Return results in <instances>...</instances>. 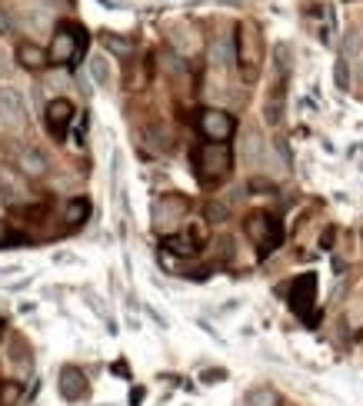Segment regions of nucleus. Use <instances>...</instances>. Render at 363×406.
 I'll list each match as a JSON object with an SVG mask.
<instances>
[{"mask_svg":"<svg viewBox=\"0 0 363 406\" xmlns=\"http://www.w3.org/2000/svg\"><path fill=\"white\" fill-rule=\"evenodd\" d=\"M230 166H233V153H230L227 143H200L194 150V173L203 187H217L220 180L230 177Z\"/></svg>","mask_w":363,"mask_h":406,"instance_id":"obj_1","label":"nucleus"},{"mask_svg":"<svg viewBox=\"0 0 363 406\" xmlns=\"http://www.w3.org/2000/svg\"><path fill=\"white\" fill-rule=\"evenodd\" d=\"M84 47H87V31L77 27V24H61L54 33V44H50V61L74 67L84 54Z\"/></svg>","mask_w":363,"mask_h":406,"instance_id":"obj_2","label":"nucleus"},{"mask_svg":"<svg viewBox=\"0 0 363 406\" xmlns=\"http://www.w3.org/2000/svg\"><path fill=\"white\" fill-rule=\"evenodd\" d=\"M243 230H247V237L260 247V256H267L270 250H277L280 240H284V226H280V220L270 217V213H260V210L247 217Z\"/></svg>","mask_w":363,"mask_h":406,"instance_id":"obj_3","label":"nucleus"},{"mask_svg":"<svg viewBox=\"0 0 363 406\" xmlns=\"http://www.w3.org/2000/svg\"><path fill=\"white\" fill-rule=\"evenodd\" d=\"M237 61H240L243 80H257L260 74V31L254 24H240L237 31Z\"/></svg>","mask_w":363,"mask_h":406,"instance_id":"obj_4","label":"nucleus"},{"mask_svg":"<svg viewBox=\"0 0 363 406\" xmlns=\"http://www.w3.org/2000/svg\"><path fill=\"white\" fill-rule=\"evenodd\" d=\"M233 130H237V120L230 117L227 110H203L200 114V134L207 136V140H213V143H227L230 136H233Z\"/></svg>","mask_w":363,"mask_h":406,"instance_id":"obj_5","label":"nucleus"},{"mask_svg":"<svg viewBox=\"0 0 363 406\" xmlns=\"http://www.w3.org/2000/svg\"><path fill=\"white\" fill-rule=\"evenodd\" d=\"M44 123H47V134L61 143L63 136H67V130H70V123H74V104L67 97L50 100L47 104V114H44Z\"/></svg>","mask_w":363,"mask_h":406,"instance_id":"obj_6","label":"nucleus"},{"mask_svg":"<svg viewBox=\"0 0 363 406\" xmlns=\"http://www.w3.org/2000/svg\"><path fill=\"white\" fill-rule=\"evenodd\" d=\"M0 117H3V127L14 130V134H20L27 127V104H24V97L14 87L0 91Z\"/></svg>","mask_w":363,"mask_h":406,"instance_id":"obj_7","label":"nucleus"},{"mask_svg":"<svg viewBox=\"0 0 363 406\" xmlns=\"http://www.w3.org/2000/svg\"><path fill=\"white\" fill-rule=\"evenodd\" d=\"M314 300H317V273H303L290 286V306L297 316H310Z\"/></svg>","mask_w":363,"mask_h":406,"instance_id":"obj_8","label":"nucleus"},{"mask_svg":"<svg viewBox=\"0 0 363 406\" xmlns=\"http://www.w3.org/2000/svg\"><path fill=\"white\" fill-rule=\"evenodd\" d=\"M57 390H61V396L67 400V403H77V400H84L87 396V376L80 373L77 366H63L61 376H57Z\"/></svg>","mask_w":363,"mask_h":406,"instance_id":"obj_9","label":"nucleus"},{"mask_svg":"<svg viewBox=\"0 0 363 406\" xmlns=\"http://www.w3.org/2000/svg\"><path fill=\"white\" fill-rule=\"evenodd\" d=\"M17 166L27 173V177H44L47 173V157L37 147H24L20 157H17Z\"/></svg>","mask_w":363,"mask_h":406,"instance_id":"obj_10","label":"nucleus"},{"mask_svg":"<svg viewBox=\"0 0 363 406\" xmlns=\"http://www.w3.org/2000/svg\"><path fill=\"white\" fill-rule=\"evenodd\" d=\"M180 213H183V200H177V196H164V200L153 203V220H157V226L177 224Z\"/></svg>","mask_w":363,"mask_h":406,"instance_id":"obj_11","label":"nucleus"},{"mask_svg":"<svg viewBox=\"0 0 363 406\" xmlns=\"http://www.w3.org/2000/svg\"><path fill=\"white\" fill-rule=\"evenodd\" d=\"M284 97H287V77H280V80L273 84L270 97H267V120L270 123L284 120Z\"/></svg>","mask_w":363,"mask_h":406,"instance_id":"obj_12","label":"nucleus"},{"mask_svg":"<svg viewBox=\"0 0 363 406\" xmlns=\"http://www.w3.org/2000/svg\"><path fill=\"white\" fill-rule=\"evenodd\" d=\"M164 247L177 256H194L200 250V237H194V233H170L164 240Z\"/></svg>","mask_w":363,"mask_h":406,"instance_id":"obj_13","label":"nucleus"},{"mask_svg":"<svg viewBox=\"0 0 363 406\" xmlns=\"http://www.w3.org/2000/svg\"><path fill=\"white\" fill-rule=\"evenodd\" d=\"M17 61L27 70H40V67H47V50H40L37 44H20L17 47Z\"/></svg>","mask_w":363,"mask_h":406,"instance_id":"obj_14","label":"nucleus"},{"mask_svg":"<svg viewBox=\"0 0 363 406\" xmlns=\"http://www.w3.org/2000/svg\"><path fill=\"white\" fill-rule=\"evenodd\" d=\"M87 213H91V203H87L84 196H74V200L67 203V213H63V220H67V226L74 230V226H80L84 220H87Z\"/></svg>","mask_w":363,"mask_h":406,"instance_id":"obj_15","label":"nucleus"},{"mask_svg":"<svg viewBox=\"0 0 363 406\" xmlns=\"http://www.w3.org/2000/svg\"><path fill=\"white\" fill-rule=\"evenodd\" d=\"M24 396V387L17 380H0V406H17Z\"/></svg>","mask_w":363,"mask_h":406,"instance_id":"obj_16","label":"nucleus"},{"mask_svg":"<svg viewBox=\"0 0 363 406\" xmlns=\"http://www.w3.org/2000/svg\"><path fill=\"white\" fill-rule=\"evenodd\" d=\"M91 74H93V80H97L100 87L110 84V61H107L104 54H93L91 57Z\"/></svg>","mask_w":363,"mask_h":406,"instance_id":"obj_17","label":"nucleus"},{"mask_svg":"<svg viewBox=\"0 0 363 406\" xmlns=\"http://www.w3.org/2000/svg\"><path fill=\"white\" fill-rule=\"evenodd\" d=\"M104 47L110 54H117V57H130V54H134V44L123 40V37H117V33H104Z\"/></svg>","mask_w":363,"mask_h":406,"instance_id":"obj_18","label":"nucleus"},{"mask_svg":"<svg viewBox=\"0 0 363 406\" xmlns=\"http://www.w3.org/2000/svg\"><path fill=\"white\" fill-rule=\"evenodd\" d=\"M247 164L250 166L263 164V140H260V134H247Z\"/></svg>","mask_w":363,"mask_h":406,"instance_id":"obj_19","label":"nucleus"},{"mask_svg":"<svg viewBox=\"0 0 363 406\" xmlns=\"http://www.w3.org/2000/svg\"><path fill=\"white\" fill-rule=\"evenodd\" d=\"M243 406H277V396H273V390H267V387H257V390L247 393Z\"/></svg>","mask_w":363,"mask_h":406,"instance_id":"obj_20","label":"nucleus"},{"mask_svg":"<svg viewBox=\"0 0 363 406\" xmlns=\"http://www.w3.org/2000/svg\"><path fill=\"white\" fill-rule=\"evenodd\" d=\"M233 61H237V57H233L230 40H217V44H213V63H217V67H230Z\"/></svg>","mask_w":363,"mask_h":406,"instance_id":"obj_21","label":"nucleus"},{"mask_svg":"<svg viewBox=\"0 0 363 406\" xmlns=\"http://www.w3.org/2000/svg\"><path fill=\"white\" fill-rule=\"evenodd\" d=\"M333 80H337V87H340V91H350V74H347V61H337V67H333Z\"/></svg>","mask_w":363,"mask_h":406,"instance_id":"obj_22","label":"nucleus"},{"mask_svg":"<svg viewBox=\"0 0 363 406\" xmlns=\"http://www.w3.org/2000/svg\"><path fill=\"white\" fill-rule=\"evenodd\" d=\"M247 190H250V194H273L277 187H273V180H263V177H250Z\"/></svg>","mask_w":363,"mask_h":406,"instance_id":"obj_23","label":"nucleus"},{"mask_svg":"<svg viewBox=\"0 0 363 406\" xmlns=\"http://www.w3.org/2000/svg\"><path fill=\"white\" fill-rule=\"evenodd\" d=\"M207 217H210L213 224H224V220H227V207H224V203H210V207H207Z\"/></svg>","mask_w":363,"mask_h":406,"instance_id":"obj_24","label":"nucleus"},{"mask_svg":"<svg viewBox=\"0 0 363 406\" xmlns=\"http://www.w3.org/2000/svg\"><path fill=\"white\" fill-rule=\"evenodd\" d=\"M200 380H203L207 387H213V383H224V380H227V370H207Z\"/></svg>","mask_w":363,"mask_h":406,"instance_id":"obj_25","label":"nucleus"},{"mask_svg":"<svg viewBox=\"0 0 363 406\" xmlns=\"http://www.w3.org/2000/svg\"><path fill=\"white\" fill-rule=\"evenodd\" d=\"M7 243H24V237H10L7 226H3V220H0V247H7Z\"/></svg>","mask_w":363,"mask_h":406,"instance_id":"obj_26","label":"nucleus"},{"mask_svg":"<svg viewBox=\"0 0 363 406\" xmlns=\"http://www.w3.org/2000/svg\"><path fill=\"white\" fill-rule=\"evenodd\" d=\"M10 360L24 366V340H17V336H14V353H10Z\"/></svg>","mask_w":363,"mask_h":406,"instance_id":"obj_27","label":"nucleus"},{"mask_svg":"<svg viewBox=\"0 0 363 406\" xmlns=\"http://www.w3.org/2000/svg\"><path fill=\"white\" fill-rule=\"evenodd\" d=\"M0 33H14V20L0 10Z\"/></svg>","mask_w":363,"mask_h":406,"instance_id":"obj_28","label":"nucleus"},{"mask_svg":"<svg viewBox=\"0 0 363 406\" xmlns=\"http://www.w3.org/2000/svg\"><path fill=\"white\" fill-rule=\"evenodd\" d=\"M330 243H333V230H327V233L320 237V247H323V250H330Z\"/></svg>","mask_w":363,"mask_h":406,"instance_id":"obj_29","label":"nucleus"},{"mask_svg":"<svg viewBox=\"0 0 363 406\" xmlns=\"http://www.w3.org/2000/svg\"><path fill=\"white\" fill-rule=\"evenodd\" d=\"M140 400H144V390H140V387H137V390H130V403L140 406Z\"/></svg>","mask_w":363,"mask_h":406,"instance_id":"obj_30","label":"nucleus"},{"mask_svg":"<svg viewBox=\"0 0 363 406\" xmlns=\"http://www.w3.org/2000/svg\"><path fill=\"white\" fill-rule=\"evenodd\" d=\"M0 336H3V323H0Z\"/></svg>","mask_w":363,"mask_h":406,"instance_id":"obj_31","label":"nucleus"}]
</instances>
